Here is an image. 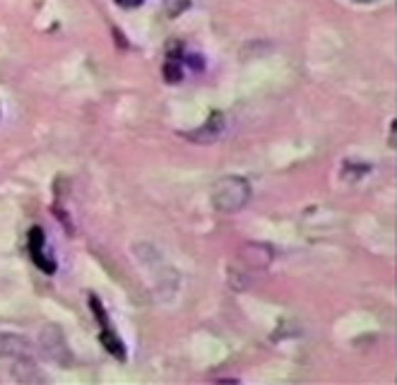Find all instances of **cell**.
I'll list each match as a JSON object with an SVG mask.
<instances>
[{
	"mask_svg": "<svg viewBox=\"0 0 397 385\" xmlns=\"http://www.w3.org/2000/svg\"><path fill=\"white\" fill-rule=\"evenodd\" d=\"M248 200H250V186L241 176H224L212 188V207L219 212H227V215H234V212L243 210Z\"/></svg>",
	"mask_w": 397,
	"mask_h": 385,
	"instance_id": "1",
	"label": "cell"
},
{
	"mask_svg": "<svg viewBox=\"0 0 397 385\" xmlns=\"http://www.w3.org/2000/svg\"><path fill=\"white\" fill-rule=\"evenodd\" d=\"M222 133H224V113L212 111L210 116H207V121L203 125L195 128V130L183 133V138L193 140V143H200V145H212L222 138Z\"/></svg>",
	"mask_w": 397,
	"mask_h": 385,
	"instance_id": "2",
	"label": "cell"
},
{
	"mask_svg": "<svg viewBox=\"0 0 397 385\" xmlns=\"http://www.w3.org/2000/svg\"><path fill=\"white\" fill-rule=\"evenodd\" d=\"M0 357L5 359H24L32 357V345H29L27 337L15 333H0Z\"/></svg>",
	"mask_w": 397,
	"mask_h": 385,
	"instance_id": "3",
	"label": "cell"
},
{
	"mask_svg": "<svg viewBox=\"0 0 397 385\" xmlns=\"http://www.w3.org/2000/svg\"><path fill=\"white\" fill-rule=\"evenodd\" d=\"M241 255L253 270H262V267H267L272 260V250L267 246H262V243H248Z\"/></svg>",
	"mask_w": 397,
	"mask_h": 385,
	"instance_id": "4",
	"label": "cell"
},
{
	"mask_svg": "<svg viewBox=\"0 0 397 385\" xmlns=\"http://www.w3.org/2000/svg\"><path fill=\"white\" fill-rule=\"evenodd\" d=\"M99 340H101L104 350L111 354L113 359H118V362H125V357H128V354H125V345H123V340H121L118 335H116L113 325H111V328H101Z\"/></svg>",
	"mask_w": 397,
	"mask_h": 385,
	"instance_id": "5",
	"label": "cell"
},
{
	"mask_svg": "<svg viewBox=\"0 0 397 385\" xmlns=\"http://www.w3.org/2000/svg\"><path fill=\"white\" fill-rule=\"evenodd\" d=\"M12 374H15L17 381H22V383H39V381H44V376L39 374V369H36V364L32 362V357L15 359V369H12Z\"/></svg>",
	"mask_w": 397,
	"mask_h": 385,
	"instance_id": "6",
	"label": "cell"
},
{
	"mask_svg": "<svg viewBox=\"0 0 397 385\" xmlns=\"http://www.w3.org/2000/svg\"><path fill=\"white\" fill-rule=\"evenodd\" d=\"M29 255H32L34 265L39 267L41 272H46V274H53V272H56V260H53L51 255L46 253V246L32 248V250H29Z\"/></svg>",
	"mask_w": 397,
	"mask_h": 385,
	"instance_id": "7",
	"label": "cell"
},
{
	"mask_svg": "<svg viewBox=\"0 0 397 385\" xmlns=\"http://www.w3.org/2000/svg\"><path fill=\"white\" fill-rule=\"evenodd\" d=\"M162 72H164V77H167V82H171V84H176V82H181V79H183V70H181L179 60H167Z\"/></svg>",
	"mask_w": 397,
	"mask_h": 385,
	"instance_id": "8",
	"label": "cell"
},
{
	"mask_svg": "<svg viewBox=\"0 0 397 385\" xmlns=\"http://www.w3.org/2000/svg\"><path fill=\"white\" fill-rule=\"evenodd\" d=\"M116 3L125 10H133V8H138V5H142V0H116Z\"/></svg>",
	"mask_w": 397,
	"mask_h": 385,
	"instance_id": "9",
	"label": "cell"
},
{
	"mask_svg": "<svg viewBox=\"0 0 397 385\" xmlns=\"http://www.w3.org/2000/svg\"><path fill=\"white\" fill-rule=\"evenodd\" d=\"M191 65H193V70H200V68H203V58H200V56H191Z\"/></svg>",
	"mask_w": 397,
	"mask_h": 385,
	"instance_id": "10",
	"label": "cell"
},
{
	"mask_svg": "<svg viewBox=\"0 0 397 385\" xmlns=\"http://www.w3.org/2000/svg\"><path fill=\"white\" fill-rule=\"evenodd\" d=\"M354 3H376V0H354Z\"/></svg>",
	"mask_w": 397,
	"mask_h": 385,
	"instance_id": "11",
	"label": "cell"
}]
</instances>
